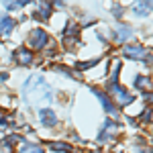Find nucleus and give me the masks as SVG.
I'll list each match as a JSON object with an SVG mask.
<instances>
[{
    "mask_svg": "<svg viewBox=\"0 0 153 153\" xmlns=\"http://www.w3.org/2000/svg\"><path fill=\"white\" fill-rule=\"evenodd\" d=\"M23 92H25V98L31 104H41V102H49L51 100V88L43 80V76H31L25 82Z\"/></svg>",
    "mask_w": 153,
    "mask_h": 153,
    "instance_id": "f257e3e1",
    "label": "nucleus"
},
{
    "mask_svg": "<svg viewBox=\"0 0 153 153\" xmlns=\"http://www.w3.org/2000/svg\"><path fill=\"white\" fill-rule=\"evenodd\" d=\"M108 92H110V96L114 98V102H117L118 106H127V104H131V102H133V96H131L125 88H120L118 84H110Z\"/></svg>",
    "mask_w": 153,
    "mask_h": 153,
    "instance_id": "f03ea898",
    "label": "nucleus"
},
{
    "mask_svg": "<svg viewBox=\"0 0 153 153\" xmlns=\"http://www.w3.org/2000/svg\"><path fill=\"white\" fill-rule=\"evenodd\" d=\"M49 37L45 31H41V29H35V31H31V35H29V45L33 49H43L47 45Z\"/></svg>",
    "mask_w": 153,
    "mask_h": 153,
    "instance_id": "7ed1b4c3",
    "label": "nucleus"
},
{
    "mask_svg": "<svg viewBox=\"0 0 153 153\" xmlns=\"http://www.w3.org/2000/svg\"><path fill=\"white\" fill-rule=\"evenodd\" d=\"M14 61H16V65H21V68H27V65H31V61H33V53H31V49H16L14 51Z\"/></svg>",
    "mask_w": 153,
    "mask_h": 153,
    "instance_id": "20e7f679",
    "label": "nucleus"
},
{
    "mask_svg": "<svg viewBox=\"0 0 153 153\" xmlns=\"http://www.w3.org/2000/svg\"><path fill=\"white\" fill-rule=\"evenodd\" d=\"M39 120H41L43 127H55V125H57L55 112L49 110V108H41V110H39Z\"/></svg>",
    "mask_w": 153,
    "mask_h": 153,
    "instance_id": "39448f33",
    "label": "nucleus"
},
{
    "mask_svg": "<svg viewBox=\"0 0 153 153\" xmlns=\"http://www.w3.org/2000/svg\"><path fill=\"white\" fill-rule=\"evenodd\" d=\"M123 53L131 59H145L147 55V49L141 47V45H127V47L123 49Z\"/></svg>",
    "mask_w": 153,
    "mask_h": 153,
    "instance_id": "423d86ee",
    "label": "nucleus"
},
{
    "mask_svg": "<svg viewBox=\"0 0 153 153\" xmlns=\"http://www.w3.org/2000/svg\"><path fill=\"white\" fill-rule=\"evenodd\" d=\"M112 33H114V41L123 43V41L131 39V35H133V29H131L129 25H118V27L114 29V31H112Z\"/></svg>",
    "mask_w": 153,
    "mask_h": 153,
    "instance_id": "0eeeda50",
    "label": "nucleus"
},
{
    "mask_svg": "<svg viewBox=\"0 0 153 153\" xmlns=\"http://www.w3.org/2000/svg\"><path fill=\"white\" fill-rule=\"evenodd\" d=\"M94 94L98 96V100L102 102V106H104V110L108 112V114H114V104L110 102V98H108V94H104V92H100V90H94Z\"/></svg>",
    "mask_w": 153,
    "mask_h": 153,
    "instance_id": "6e6552de",
    "label": "nucleus"
},
{
    "mask_svg": "<svg viewBox=\"0 0 153 153\" xmlns=\"http://www.w3.org/2000/svg\"><path fill=\"white\" fill-rule=\"evenodd\" d=\"M49 12H51V6H49L47 2H39V4H37V10H35V19H39V21H47Z\"/></svg>",
    "mask_w": 153,
    "mask_h": 153,
    "instance_id": "1a4fd4ad",
    "label": "nucleus"
},
{
    "mask_svg": "<svg viewBox=\"0 0 153 153\" xmlns=\"http://www.w3.org/2000/svg\"><path fill=\"white\" fill-rule=\"evenodd\" d=\"M12 29H14V21H12L10 16L0 14V35H8Z\"/></svg>",
    "mask_w": 153,
    "mask_h": 153,
    "instance_id": "9d476101",
    "label": "nucleus"
},
{
    "mask_svg": "<svg viewBox=\"0 0 153 153\" xmlns=\"http://www.w3.org/2000/svg\"><path fill=\"white\" fill-rule=\"evenodd\" d=\"M114 133H117V125L108 120V123L104 125V129H102V133L98 135V141H106V139H108L110 135H114Z\"/></svg>",
    "mask_w": 153,
    "mask_h": 153,
    "instance_id": "9b49d317",
    "label": "nucleus"
},
{
    "mask_svg": "<svg viewBox=\"0 0 153 153\" xmlns=\"http://www.w3.org/2000/svg\"><path fill=\"white\" fill-rule=\"evenodd\" d=\"M149 8H151V2H137V4H135V8H133V10H135V14H137V16H145V14H147V12H149Z\"/></svg>",
    "mask_w": 153,
    "mask_h": 153,
    "instance_id": "f8f14e48",
    "label": "nucleus"
},
{
    "mask_svg": "<svg viewBox=\"0 0 153 153\" xmlns=\"http://www.w3.org/2000/svg\"><path fill=\"white\" fill-rule=\"evenodd\" d=\"M19 153H43V149L39 145H31V143H21Z\"/></svg>",
    "mask_w": 153,
    "mask_h": 153,
    "instance_id": "ddd939ff",
    "label": "nucleus"
},
{
    "mask_svg": "<svg viewBox=\"0 0 153 153\" xmlns=\"http://www.w3.org/2000/svg\"><path fill=\"white\" fill-rule=\"evenodd\" d=\"M49 149L53 151H65V153H71V147L68 143H49Z\"/></svg>",
    "mask_w": 153,
    "mask_h": 153,
    "instance_id": "4468645a",
    "label": "nucleus"
},
{
    "mask_svg": "<svg viewBox=\"0 0 153 153\" xmlns=\"http://www.w3.org/2000/svg\"><path fill=\"white\" fill-rule=\"evenodd\" d=\"M98 63V59H92V61H86V63H78V70H88V68H92Z\"/></svg>",
    "mask_w": 153,
    "mask_h": 153,
    "instance_id": "2eb2a0df",
    "label": "nucleus"
},
{
    "mask_svg": "<svg viewBox=\"0 0 153 153\" xmlns=\"http://www.w3.org/2000/svg\"><path fill=\"white\" fill-rule=\"evenodd\" d=\"M145 82H149V80H147V78H143V76H139V78H137V88H143V86H145Z\"/></svg>",
    "mask_w": 153,
    "mask_h": 153,
    "instance_id": "dca6fc26",
    "label": "nucleus"
},
{
    "mask_svg": "<svg viewBox=\"0 0 153 153\" xmlns=\"http://www.w3.org/2000/svg\"><path fill=\"white\" fill-rule=\"evenodd\" d=\"M6 127H8V123L4 118H0V131H6Z\"/></svg>",
    "mask_w": 153,
    "mask_h": 153,
    "instance_id": "f3484780",
    "label": "nucleus"
},
{
    "mask_svg": "<svg viewBox=\"0 0 153 153\" xmlns=\"http://www.w3.org/2000/svg\"><path fill=\"white\" fill-rule=\"evenodd\" d=\"M149 118H151V117H149V110H147V112H143V120H145V123H149Z\"/></svg>",
    "mask_w": 153,
    "mask_h": 153,
    "instance_id": "a211bd4d",
    "label": "nucleus"
}]
</instances>
